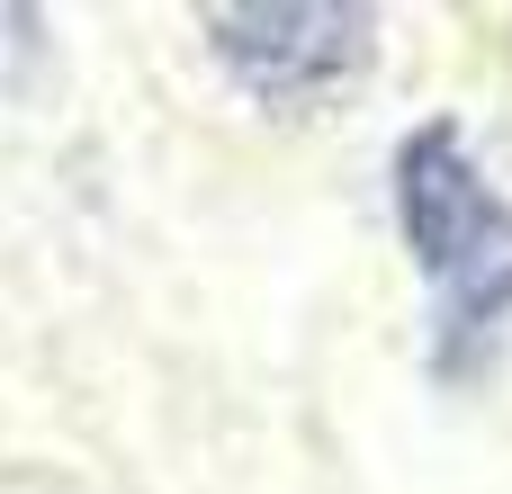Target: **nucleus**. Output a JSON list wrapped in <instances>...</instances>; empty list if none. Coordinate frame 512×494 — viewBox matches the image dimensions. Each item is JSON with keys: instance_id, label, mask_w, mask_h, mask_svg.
Segmentation results:
<instances>
[{"instance_id": "nucleus-2", "label": "nucleus", "mask_w": 512, "mask_h": 494, "mask_svg": "<svg viewBox=\"0 0 512 494\" xmlns=\"http://www.w3.org/2000/svg\"><path fill=\"white\" fill-rule=\"evenodd\" d=\"M216 72L279 126L333 117L369 72H378V36L387 18L369 0H216L198 9Z\"/></svg>"}, {"instance_id": "nucleus-3", "label": "nucleus", "mask_w": 512, "mask_h": 494, "mask_svg": "<svg viewBox=\"0 0 512 494\" xmlns=\"http://www.w3.org/2000/svg\"><path fill=\"white\" fill-rule=\"evenodd\" d=\"M0 36H36V9H0Z\"/></svg>"}, {"instance_id": "nucleus-1", "label": "nucleus", "mask_w": 512, "mask_h": 494, "mask_svg": "<svg viewBox=\"0 0 512 494\" xmlns=\"http://www.w3.org/2000/svg\"><path fill=\"white\" fill-rule=\"evenodd\" d=\"M387 207L432 297V369L486 378L512 324V198L477 162L459 117H414L387 153Z\"/></svg>"}]
</instances>
